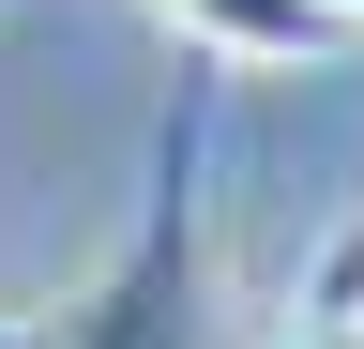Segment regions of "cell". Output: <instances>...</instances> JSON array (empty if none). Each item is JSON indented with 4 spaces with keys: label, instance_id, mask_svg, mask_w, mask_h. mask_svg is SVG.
Returning <instances> with one entry per match:
<instances>
[{
    "label": "cell",
    "instance_id": "cell-4",
    "mask_svg": "<svg viewBox=\"0 0 364 349\" xmlns=\"http://www.w3.org/2000/svg\"><path fill=\"white\" fill-rule=\"evenodd\" d=\"M273 349H364V319H304V304H289V334H273Z\"/></svg>",
    "mask_w": 364,
    "mask_h": 349
},
{
    "label": "cell",
    "instance_id": "cell-1",
    "mask_svg": "<svg viewBox=\"0 0 364 349\" xmlns=\"http://www.w3.org/2000/svg\"><path fill=\"white\" fill-rule=\"evenodd\" d=\"M213 76L182 46V92L152 107V183H136L122 243L91 258V289L46 319V349H228V258H213Z\"/></svg>",
    "mask_w": 364,
    "mask_h": 349
},
{
    "label": "cell",
    "instance_id": "cell-6",
    "mask_svg": "<svg viewBox=\"0 0 364 349\" xmlns=\"http://www.w3.org/2000/svg\"><path fill=\"white\" fill-rule=\"evenodd\" d=\"M334 16H364V0H334Z\"/></svg>",
    "mask_w": 364,
    "mask_h": 349
},
{
    "label": "cell",
    "instance_id": "cell-3",
    "mask_svg": "<svg viewBox=\"0 0 364 349\" xmlns=\"http://www.w3.org/2000/svg\"><path fill=\"white\" fill-rule=\"evenodd\" d=\"M304 319H364V228L318 243V274H304Z\"/></svg>",
    "mask_w": 364,
    "mask_h": 349
},
{
    "label": "cell",
    "instance_id": "cell-2",
    "mask_svg": "<svg viewBox=\"0 0 364 349\" xmlns=\"http://www.w3.org/2000/svg\"><path fill=\"white\" fill-rule=\"evenodd\" d=\"M152 16L182 31V46H198V61H228V76H273V61H318V46H334V0H152Z\"/></svg>",
    "mask_w": 364,
    "mask_h": 349
},
{
    "label": "cell",
    "instance_id": "cell-5",
    "mask_svg": "<svg viewBox=\"0 0 364 349\" xmlns=\"http://www.w3.org/2000/svg\"><path fill=\"white\" fill-rule=\"evenodd\" d=\"M0 349H46V319H0Z\"/></svg>",
    "mask_w": 364,
    "mask_h": 349
}]
</instances>
